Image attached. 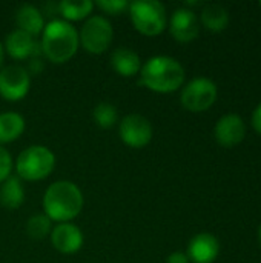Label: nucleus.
Listing matches in <instances>:
<instances>
[{
	"instance_id": "nucleus-1",
	"label": "nucleus",
	"mask_w": 261,
	"mask_h": 263,
	"mask_svg": "<svg viewBox=\"0 0 261 263\" xmlns=\"http://www.w3.org/2000/svg\"><path fill=\"white\" fill-rule=\"evenodd\" d=\"M185 82V68L169 55L151 57L140 69V85L155 92H174Z\"/></svg>"
},
{
	"instance_id": "nucleus-2",
	"label": "nucleus",
	"mask_w": 261,
	"mask_h": 263,
	"mask_svg": "<svg viewBox=\"0 0 261 263\" xmlns=\"http://www.w3.org/2000/svg\"><path fill=\"white\" fill-rule=\"evenodd\" d=\"M83 208V194L80 188L69 180L54 182L45 193L43 210L51 220L68 223L80 214Z\"/></svg>"
},
{
	"instance_id": "nucleus-3",
	"label": "nucleus",
	"mask_w": 261,
	"mask_h": 263,
	"mask_svg": "<svg viewBox=\"0 0 261 263\" xmlns=\"http://www.w3.org/2000/svg\"><path fill=\"white\" fill-rule=\"evenodd\" d=\"M78 32L66 20H51L43 28L42 52L52 63H65L74 57L78 48Z\"/></svg>"
},
{
	"instance_id": "nucleus-4",
	"label": "nucleus",
	"mask_w": 261,
	"mask_h": 263,
	"mask_svg": "<svg viewBox=\"0 0 261 263\" xmlns=\"http://www.w3.org/2000/svg\"><path fill=\"white\" fill-rule=\"evenodd\" d=\"M55 165V156L51 149L42 145H32L22 151L15 162V170L20 179L35 182L48 177Z\"/></svg>"
},
{
	"instance_id": "nucleus-5",
	"label": "nucleus",
	"mask_w": 261,
	"mask_h": 263,
	"mask_svg": "<svg viewBox=\"0 0 261 263\" xmlns=\"http://www.w3.org/2000/svg\"><path fill=\"white\" fill-rule=\"evenodd\" d=\"M134 28L149 37L158 35L166 28V9L157 0H135L129 3Z\"/></svg>"
},
{
	"instance_id": "nucleus-6",
	"label": "nucleus",
	"mask_w": 261,
	"mask_h": 263,
	"mask_svg": "<svg viewBox=\"0 0 261 263\" xmlns=\"http://www.w3.org/2000/svg\"><path fill=\"white\" fill-rule=\"evenodd\" d=\"M217 85L206 77L191 80L182 91V105L191 112H203L217 100Z\"/></svg>"
},
{
	"instance_id": "nucleus-7",
	"label": "nucleus",
	"mask_w": 261,
	"mask_h": 263,
	"mask_svg": "<svg viewBox=\"0 0 261 263\" xmlns=\"http://www.w3.org/2000/svg\"><path fill=\"white\" fill-rule=\"evenodd\" d=\"M112 37H114L112 26L102 15H94V17L88 18L82 28L80 35H78L82 46L91 54L105 52L109 48Z\"/></svg>"
},
{
	"instance_id": "nucleus-8",
	"label": "nucleus",
	"mask_w": 261,
	"mask_h": 263,
	"mask_svg": "<svg viewBox=\"0 0 261 263\" xmlns=\"http://www.w3.org/2000/svg\"><path fill=\"white\" fill-rule=\"evenodd\" d=\"M31 85V76L26 68L18 65H9L0 71V96L9 102L22 100Z\"/></svg>"
},
{
	"instance_id": "nucleus-9",
	"label": "nucleus",
	"mask_w": 261,
	"mask_h": 263,
	"mask_svg": "<svg viewBox=\"0 0 261 263\" xmlns=\"http://www.w3.org/2000/svg\"><path fill=\"white\" fill-rule=\"evenodd\" d=\"M120 139L131 148H143L152 139L151 122L140 114H129L120 122Z\"/></svg>"
},
{
	"instance_id": "nucleus-10",
	"label": "nucleus",
	"mask_w": 261,
	"mask_h": 263,
	"mask_svg": "<svg viewBox=\"0 0 261 263\" xmlns=\"http://www.w3.org/2000/svg\"><path fill=\"white\" fill-rule=\"evenodd\" d=\"M215 140L225 148H234L243 142L246 136V125L237 114L223 116L214 128Z\"/></svg>"
},
{
	"instance_id": "nucleus-11",
	"label": "nucleus",
	"mask_w": 261,
	"mask_h": 263,
	"mask_svg": "<svg viewBox=\"0 0 261 263\" xmlns=\"http://www.w3.org/2000/svg\"><path fill=\"white\" fill-rule=\"evenodd\" d=\"M169 31L177 42H182V43L192 42L197 39V35L200 32L198 17L195 15V12L192 9L178 8L171 17Z\"/></svg>"
},
{
	"instance_id": "nucleus-12",
	"label": "nucleus",
	"mask_w": 261,
	"mask_h": 263,
	"mask_svg": "<svg viewBox=\"0 0 261 263\" xmlns=\"http://www.w3.org/2000/svg\"><path fill=\"white\" fill-rule=\"evenodd\" d=\"M220 253V242L211 233L197 234L188 247L189 262L194 263H214Z\"/></svg>"
},
{
	"instance_id": "nucleus-13",
	"label": "nucleus",
	"mask_w": 261,
	"mask_h": 263,
	"mask_svg": "<svg viewBox=\"0 0 261 263\" xmlns=\"http://www.w3.org/2000/svg\"><path fill=\"white\" fill-rule=\"evenodd\" d=\"M5 46H6L8 54L12 59H18V60L31 59V57H40L43 54L42 46L32 39V35H29L20 29H15L6 35Z\"/></svg>"
},
{
	"instance_id": "nucleus-14",
	"label": "nucleus",
	"mask_w": 261,
	"mask_h": 263,
	"mask_svg": "<svg viewBox=\"0 0 261 263\" xmlns=\"http://www.w3.org/2000/svg\"><path fill=\"white\" fill-rule=\"evenodd\" d=\"M51 242L57 251L63 254H74L83 245V234L72 223H60L52 230Z\"/></svg>"
},
{
	"instance_id": "nucleus-15",
	"label": "nucleus",
	"mask_w": 261,
	"mask_h": 263,
	"mask_svg": "<svg viewBox=\"0 0 261 263\" xmlns=\"http://www.w3.org/2000/svg\"><path fill=\"white\" fill-rule=\"evenodd\" d=\"M15 23L20 31L26 32L29 35H37L45 28V20H43L42 12L32 5H22L17 9Z\"/></svg>"
},
{
	"instance_id": "nucleus-16",
	"label": "nucleus",
	"mask_w": 261,
	"mask_h": 263,
	"mask_svg": "<svg viewBox=\"0 0 261 263\" xmlns=\"http://www.w3.org/2000/svg\"><path fill=\"white\" fill-rule=\"evenodd\" d=\"M111 65L123 77H132L142 69L138 54L129 48H117L111 55Z\"/></svg>"
},
{
	"instance_id": "nucleus-17",
	"label": "nucleus",
	"mask_w": 261,
	"mask_h": 263,
	"mask_svg": "<svg viewBox=\"0 0 261 263\" xmlns=\"http://www.w3.org/2000/svg\"><path fill=\"white\" fill-rule=\"evenodd\" d=\"M25 200V191L18 177L9 176L0 185V205L6 210H17Z\"/></svg>"
},
{
	"instance_id": "nucleus-18",
	"label": "nucleus",
	"mask_w": 261,
	"mask_h": 263,
	"mask_svg": "<svg viewBox=\"0 0 261 263\" xmlns=\"http://www.w3.org/2000/svg\"><path fill=\"white\" fill-rule=\"evenodd\" d=\"M200 18H202V23L205 25V28H208L209 31H214V32H220V31L226 29L228 23H229V14H228L226 8L218 3L205 5Z\"/></svg>"
},
{
	"instance_id": "nucleus-19",
	"label": "nucleus",
	"mask_w": 261,
	"mask_h": 263,
	"mask_svg": "<svg viewBox=\"0 0 261 263\" xmlns=\"http://www.w3.org/2000/svg\"><path fill=\"white\" fill-rule=\"evenodd\" d=\"M25 131V119L17 112L0 114V143H8L22 136Z\"/></svg>"
},
{
	"instance_id": "nucleus-20",
	"label": "nucleus",
	"mask_w": 261,
	"mask_h": 263,
	"mask_svg": "<svg viewBox=\"0 0 261 263\" xmlns=\"http://www.w3.org/2000/svg\"><path fill=\"white\" fill-rule=\"evenodd\" d=\"M58 12L68 20H82L88 17L92 9L94 3L91 0H82V2H71V0H62L57 3Z\"/></svg>"
},
{
	"instance_id": "nucleus-21",
	"label": "nucleus",
	"mask_w": 261,
	"mask_h": 263,
	"mask_svg": "<svg viewBox=\"0 0 261 263\" xmlns=\"http://www.w3.org/2000/svg\"><path fill=\"white\" fill-rule=\"evenodd\" d=\"M94 120L100 128H112L118 120L117 108L111 103H98L92 111Z\"/></svg>"
},
{
	"instance_id": "nucleus-22",
	"label": "nucleus",
	"mask_w": 261,
	"mask_h": 263,
	"mask_svg": "<svg viewBox=\"0 0 261 263\" xmlns=\"http://www.w3.org/2000/svg\"><path fill=\"white\" fill-rule=\"evenodd\" d=\"M49 231H51V219L45 214L32 216L26 222V233L31 239L42 240L49 234Z\"/></svg>"
},
{
	"instance_id": "nucleus-23",
	"label": "nucleus",
	"mask_w": 261,
	"mask_h": 263,
	"mask_svg": "<svg viewBox=\"0 0 261 263\" xmlns=\"http://www.w3.org/2000/svg\"><path fill=\"white\" fill-rule=\"evenodd\" d=\"M100 9H103L108 14H114L118 15L120 12H123V9H126L129 6V3L126 0H98L95 3Z\"/></svg>"
},
{
	"instance_id": "nucleus-24",
	"label": "nucleus",
	"mask_w": 261,
	"mask_h": 263,
	"mask_svg": "<svg viewBox=\"0 0 261 263\" xmlns=\"http://www.w3.org/2000/svg\"><path fill=\"white\" fill-rule=\"evenodd\" d=\"M11 170H12V159L9 153L0 146V183L11 176Z\"/></svg>"
},
{
	"instance_id": "nucleus-25",
	"label": "nucleus",
	"mask_w": 261,
	"mask_h": 263,
	"mask_svg": "<svg viewBox=\"0 0 261 263\" xmlns=\"http://www.w3.org/2000/svg\"><path fill=\"white\" fill-rule=\"evenodd\" d=\"M43 68H45V63H43V60H42V57H31L29 59V63H28V74L31 76H37V74H40L42 71H43Z\"/></svg>"
},
{
	"instance_id": "nucleus-26",
	"label": "nucleus",
	"mask_w": 261,
	"mask_h": 263,
	"mask_svg": "<svg viewBox=\"0 0 261 263\" xmlns=\"http://www.w3.org/2000/svg\"><path fill=\"white\" fill-rule=\"evenodd\" d=\"M166 263H189V257L185 253L177 251V253H172V254L168 256Z\"/></svg>"
},
{
	"instance_id": "nucleus-27",
	"label": "nucleus",
	"mask_w": 261,
	"mask_h": 263,
	"mask_svg": "<svg viewBox=\"0 0 261 263\" xmlns=\"http://www.w3.org/2000/svg\"><path fill=\"white\" fill-rule=\"evenodd\" d=\"M251 122H252V126H254V129L261 136V103L255 108V111H254V114H252V119H251Z\"/></svg>"
},
{
	"instance_id": "nucleus-28",
	"label": "nucleus",
	"mask_w": 261,
	"mask_h": 263,
	"mask_svg": "<svg viewBox=\"0 0 261 263\" xmlns=\"http://www.w3.org/2000/svg\"><path fill=\"white\" fill-rule=\"evenodd\" d=\"M2 65H3V48H2V43H0V71H2Z\"/></svg>"
},
{
	"instance_id": "nucleus-29",
	"label": "nucleus",
	"mask_w": 261,
	"mask_h": 263,
	"mask_svg": "<svg viewBox=\"0 0 261 263\" xmlns=\"http://www.w3.org/2000/svg\"><path fill=\"white\" fill-rule=\"evenodd\" d=\"M258 243H260V247H261V225H260V228H258Z\"/></svg>"
},
{
	"instance_id": "nucleus-30",
	"label": "nucleus",
	"mask_w": 261,
	"mask_h": 263,
	"mask_svg": "<svg viewBox=\"0 0 261 263\" xmlns=\"http://www.w3.org/2000/svg\"><path fill=\"white\" fill-rule=\"evenodd\" d=\"M260 8H261V2H260Z\"/></svg>"
}]
</instances>
